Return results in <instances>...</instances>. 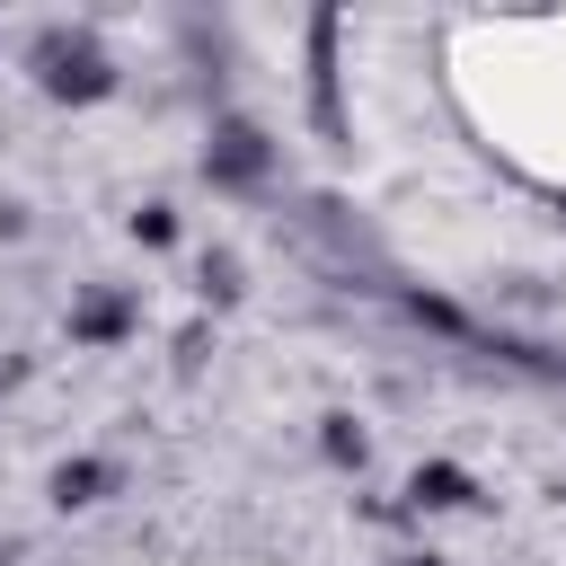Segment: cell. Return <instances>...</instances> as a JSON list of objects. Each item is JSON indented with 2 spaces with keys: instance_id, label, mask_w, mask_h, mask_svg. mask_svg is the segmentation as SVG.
Returning <instances> with one entry per match:
<instances>
[{
  "instance_id": "cell-8",
  "label": "cell",
  "mask_w": 566,
  "mask_h": 566,
  "mask_svg": "<svg viewBox=\"0 0 566 566\" xmlns=\"http://www.w3.org/2000/svg\"><path fill=\"white\" fill-rule=\"evenodd\" d=\"M203 292L230 301V292H239V256H203Z\"/></svg>"
},
{
  "instance_id": "cell-2",
  "label": "cell",
  "mask_w": 566,
  "mask_h": 566,
  "mask_svg": "<svg viewBox=\"0 0 566 566\" xmlns=\"http://www.w3.org/2000/svg\"><path fill=\"white\" fill-rule=\"evenodd\" d=\"M265 159H274V150H265V133H256V124H221V133H212V150H203V168H212L221 186H256V177H265Z\"/></svg>"
},
{
  "instance_id": "cell-9",
  "label": "cell",
  "mask_w": 566,
  "mask_h": 566,
  "mask_svg": "<svg viewBox=\"0 0 566 566\" xmlns=\"http://www.w3.org/2000/svg\"><path fill=\"white\" fill-rule=\"evenodd\" d=\"M416 566H442V557H416Z\"/></svg>"
},
{
  "instance_id": "cell-6",
  "label": "cell",
  "mask_w": 566,
  "mask_h": 566,
  "mask_svg": "<svg viewBox=\"0 0 566 566\" xmlns=\"http://www.w3.org/2000/svg\"><path fill=\"white\" fill-rule=\"evenodd\" d=\"M133 239H142V248H168V239H177V212H168V203H142V212H133Z\"/></svg>"
},
{
  "instance_id": "cell-3",
  "label": "cell",
  "mask_w": 566,
  "mask_h": 566,
  "mask_svg": "<svg viewBox=\"0 0 566 566\" xmlns=\"http://www.w3.org/2000/svg\"><path fill=\"white\" fill-rule=\"evenodd\" d=\"M124 327H133V301H124V292H88V301L71 310V336H80V345H115Z\"/></svg>"
},
{
  "instance_id": "cell-4",
  "label": "cell",
  "mask_w": 566,
  "mask_h": 566,
  "mask_svg": "<svg viewBox=\"0 0 566 566\" xmlns=\"http://www.w3.org/2000/svg\"><path fill=\"white\" fill-rule=\"evenodd\" d=\"M407 504H416V513H451V504H469V478H460L451 460H424V469L407 478Z\"/></svg>"
},
{
  "instance_id": "cell-1",
  "label": "cell",
  "mask_w": 566,
  "mask_h": 566,
  "mask_svg": "<svg viewBox=\"0 0 566 566\" xmlns=\"http://www.w3.org/2000/svg\"><path fill=\"white\" fill-rule=\"evenodd\" d=\"M35 71H44V97H71V106H88V97L115 88V62L88 35H44L35 44Z\"/></svg>"
},
{
  "instance_id": "cell-5",
  "label": "cell",
  "mask_w": 566,
  "mask_h": 566,
  "mask_svg": "<svg viewBox=\"0 0 566 566\" xmlns=\"http://www.w3.org/2000/svg\"><path fill=\"white\" fill-rule=\"evenodd\" d=\"M106 486H115L106 460H62V469H53V504H97Z\"/></svg>"
},
{
  "instance_id": "cell-7",
  "label": "cell",
  "mask_w": 566,
  "mask_h": 566,
  "mask_svg": "<svg viewBox=\"0 0 566 566\" xmlns=\"http://www.w3.org/2000/svg\"><path fill=\"white\" fill-rule=\"evenodd\" d=\"M327 460H354V469H363V433H354V416H327Z\"/></svg>"
}]
</instances>
